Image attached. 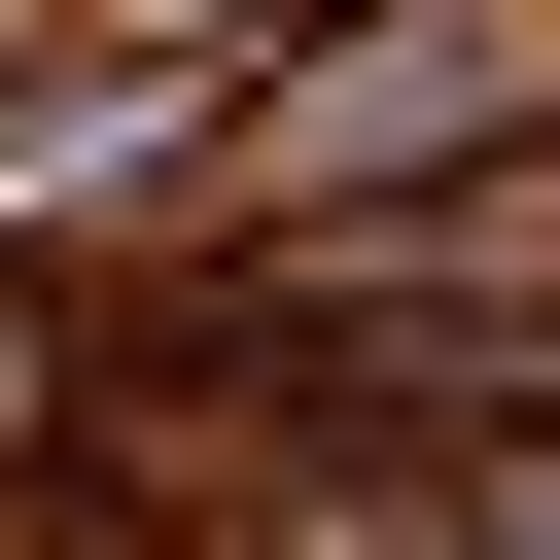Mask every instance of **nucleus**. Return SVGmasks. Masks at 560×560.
<instances>
[{
	"mask_svg": "<svg viewBox=\"0 0 560 560\" xmlns=\"http://www.w3.org/2000/svg\"><path fill=\"white\" fill-rule=\"evenodd\" d=\"M105 560H560V420L525 455H70Z\"/></svg>",
	"mask_w": 560,
	"mask_h": 560,
	"instance_id": "7ed1b4c3",
	"label": "nucleus"
},
{
	"mask_svg": "<svg viewBox=\"0 0 560 560\" xmlns=\"http://www.w3.org/2000/svg\"><path fill=\"white\" fill-rule=\"evenodd\" d=\"M525 420H560V175L105 280V350H70V455H525Z\"/></svg>",
	"mask_w": 560,
	"mask_h": 560,
	"instance_id": "f257e3e1",
	"label": "nucleus"
},
{
	"mask_svg": "<svg viewBox=\"0 0 560 560\" xmlns=\"http://www.w3.org/2000/svg\"><path fill=\"white\" fill-rule=\"evenodd\" d=\"M455 175H560V0H350V35H315V70H245V105L0 175V245H70V280H210V245L455 210Z\"/></svg>",
	"mask_w": 560,
	"mask_h": 560,
	"instance_id": "f03ea898",
	"label": "nucleus"
}]
</instances>
